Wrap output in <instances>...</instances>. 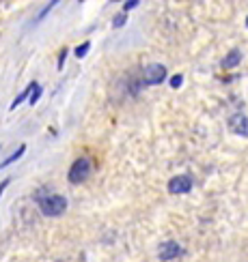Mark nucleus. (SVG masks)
Returning a JSON list of instances; mask_svg holds the SVG:
<instances>
[{
  "mask_svg": "<svg viewBox=\"0 0 248 262\" xmlns=\"http://www.w3.org/2000/svg\"><path fill=\"white\" fill-rule=\"evenodd\" d=\"M35 200L46 217H61L65 211H67V198L61 193H52L50 187H41L35 193Z\"/></svg>",
  "mask_w": 248,
  "mask_h": 262,
  "instance_id": "1",
  "label": "nucleus"
},
{
  "mask_svg": "<svg viewBox=\"0 0 248 262\" xmlns=\"http://www.w3.org/2000/svg\"><path fill=\"white\" fill-rule=\"evenodd\" d=\"M89 177H91V159L89 157H78L71 163V168L67 172L69 183L71 185H82Z\"/></svg>",
  "mask_w": 248,
  "mask_h": 262,
  "instance_id": "2",
  "label": "nucleus"
},
{
  "mask_svg": "<svg viewBox=\"0 0 248 262\" xmlns=\"http://www.w3.org/2000/svg\"><path fill=\"white\" fill-rule=\"evenodd\" d=\"M143 80L147 86H156L166 80V67L160 62H151L143 69Z\"/></svg>",
  "mask_w": 248,
  "mask_h": 262,
  "instance_id": "3",
  "label": "nucleus"
},
{
  "mask_svg": "<svg viewBox=\"0 0 248 262\" xmlns=\"http://www.w3.org/2000/svg\"><path fill=\"white\" fill-rule=\"evenodd\" d=\"M183 254V247L177 243V241H164L160 247H158V258L162 262H168V260H175Z\"/></svg>",
  "mask_w": 248,
  "mask_h": 262,
  "instance_id": "4",
  "label": "nucleus"
},
{
  "mask_svg": "<svg viewBox=\"0 0 248 262\" xmlns=\"http://www.w3.org/2000/svg\"><path fill=\"white\" fill-rule=\"evenodd\" d=\"M192 179L188 177V174H179V177H173L170 181H168V185H166V189L170 191V193H175V195H179V193H188L190 189H192Z\"/></svg>",
  "mask_w": 248,
  "mask_h": 262,
  "instance_id": "5",
  "label": "nucleus"
},
{
  "mask_svg": "<svg viewBox=\"0 0 248 262\" xmlns=\"http://www.w3.org/2000/svg\"><path fill=\"white\" fill-rule=\"evenodd\" d=\"M229 129L233 131L235 136L248 138V116H244V114H233V116L229 118Z\"/></svg>",
  "mask_w": 248,
  "mask_h": 262,
  "instance_id": "6",
  "label": "nucleus"
},
{
  "mask_svg": "<svg viewBox=\"0 0 248 262\" xmlns=\"http://www.w3.org/2000/svg\"><path fill=\"white\" fill-rule=\"evenodd\" d=\"M242 62V52L240 50H231L226 56L222 58V69H233Z\"/></svg>",
  "mask_w": 248,
  "mask_h": 262,
  "instance_id": "7",
  "label": "nucleus"
},
{
  "mask_svg": "<svg viewBox=\"0 0 248 262\" xmlns=\"http://www.w3.org/2000/svg\"><path fill=\"white\" fill-rule=\"evenodd\" d=\"M32 89H35V82H30V84L26 86V91H24V93H20V95L15 97V99H13V103H11V105H9V110H15V107H17V105H20L22 101H24V99H26V97H28V99H30V95H32Z\"/></svg>",
  "mask_w": 248,
  "mask_h": 262,
  "instance_id": "8",
  "label": "nucleus"
},
{
  "mask_svg": "<svg viewBox=\"0 0 248 262\" xmlns=\"http://www.w3.org/2000/svg\"><path fill=\"white\" fill-rule=\"evenodd\" d=\"M24 152H26V144H20V148L13 152V155H11V157H7L3 163H0V168H7V166H11V163H13V161H17L22 155H24Z\"/></svg>",
  "mask_w": 248,
  "mask_h": 262,
  "instance_id": "9",
  "label": "nucleus"
},
{
  "mask_svg": "<svg viewBox=\"0 0 248 262\" xmlns=\"http://www.w3.org/2000/svg\"><path fill=\"white\" fill-rule=\"evenodd\" d=\"M41 93H43V89L39 86V82H35V89H32V95H30V99H28V103L30 105H35L37 101H39V97H41Z\"/></svg>",
  "mask_w": 248,
  "mask_h": 262,
  "instance_id": "10",
  "label": "nucleus"
},
{
  "mask_svg": "<svg viewBox=\"0 0 248 262\" xmlns=\"http://www.w3.org/2000/svg\"><path fill=\"white\" fill-rule=\"evenodd\" d=\"M89 48H91V43H89V41H84L82 46H78V48H75V56H78V58H82L84 54L89 52Z\"/></svg>",
  "mask_w": 248,
  "mask_h": 262,
  "instance_id": "11",
  "label": "nucleus"
},
{
  "mask_svg": "<svg viewBox=\"0 0 248 262\" xmlns=\"http://www.w3.org/2000/svg\"><path fill=\"white\" fill-rule=\"evenodd\" d=\"M125 21H127V15H125V13H119V15L112 19V28H121Z\"/></svg>",
  "mask_w": 248,
  "mask_h": 262,
  "instance_id": "12",
  "label": "nucleus"
},
{
  "mask_svg": "<svg viewBox=\"0 0 248 262\" xmlns=\"http://www.w3.org/2000/svg\"><path fill=\"white\" fill-rule=\"evenodd\" d=\"M181 82H183V75L181 73H177V75H173V78H170V86H173V89H179Z\"/></svg>",
  "mask_w": 248,
  "mask_h": 262,
  "instance_id": "13",
  "label": "nucleus"
},
{
  "mask_svg": "<svg viewBox=\"0 0 248 262\" xmlns=\"http://www.w3.org/2000/svg\"><path fill=\"white\" fill-rule=\"evenodd\" d=\"M138 7V0H129V3L123 5V11H129V9H136Z\"/></svg>",
  "mask_w": 248,
  "mask_h": 262,
  "instance_id": "14",
  "label": "nucleus"
},
{
  "mask_svg": "<svg viewBox=\"0 0 248 262\" xmlns=\"http://www.w3.org/2000/svg\"><path fill=\"white\" fill-rule=\"evenodd\" d=\"M65 58H67V48H65V50L61 52V56H59V69H63V62H65Z\"/></svg>",
  "mask_w": 248,
  "mask_h": 262,
  "instance_id": "15",
  "label": "nucleus"
},
{
  "mask_svg": "<svg viewBox=\"0 0 248 262\" xmlns=\"http://www.w3.org/2000/svg\"><path fill=\"white\" fill-rule=\"evenodd\" d=\"M9 183H11V179H5L3 183H0V195H3V191L7 189V185H9Z\"/></svg>",
  "mask_w": 248,
  "mask_h": 262,
  "instance_id": "16",
  "label": "nucleus"
},
{
  "mask_svg": "<svg viewBox=\"0 0 248 262\" xmlns=\"http://www.w3.org/2000/svg\"><path fill=\"white\" fill-rule=\"evenodd\" d=\"M246 26H248V17H246Z\"/></svg>",
  "mask_w": 248,
  "mask_h": 262,
  "instance_id": "17",
  "label": "nucleus"
}]
</instances>
